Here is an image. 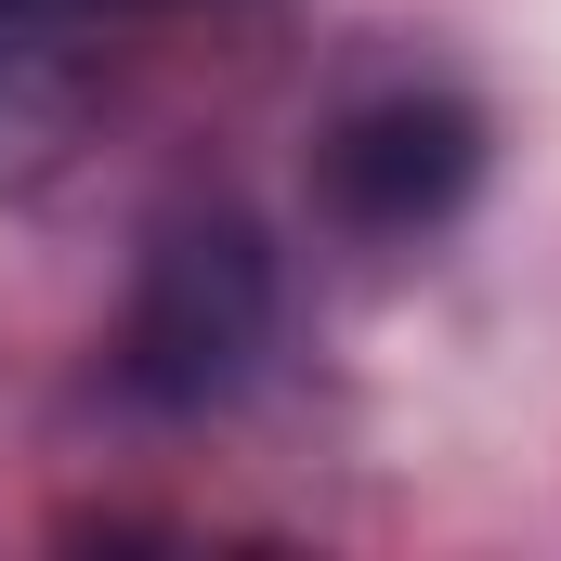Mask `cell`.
Instances as JSON below:
<instances>
[{
	"label": "cell",
	"mask_w": 561,
	"mask_h": 561,
	"mask_svg": "<svg viewBox=\"0 0 561 561\" xmlns=\"http://www.w3.org/2000/svg\"><path fill=\"white\" fill-rule=\"evenodd\" d=\"M262 353H275V249L236 209L157 222V249L131 275V327H118V379L170 419H209L262 379Z\"/></svg>",
	"instance_id": "1"
},
{
	"label": "cell",
	"mask_w": 561,
	"mask_h": 561,
	"mask_svg": "<svg viewBox=\"0 0 561 561\" xmlns=\"http://www.w3.org/2000/svg\"><path fill=\"white\" fill-rule=\"evenodd\" d=\"M327 209L353 222V236H431V222H457V196L483 183V118L457 105V92H366L340 131H327Z\"/></svg>",
	"instance_id": "2"
},
{
	"label": "cell",
	"mask_w": 561,
	"mask_h": 561,
	"mask_svg": "<svg viewBox=\"0 0 561 561\" xmlns=\"http://www.w3.org/2000/svg\"><path fill=\"white\" fill-rule=\"evenodd\" d=\"M13 13H105V0H13Z\"/></svg>",
	"instance_id": "3"
}]
</instances>
